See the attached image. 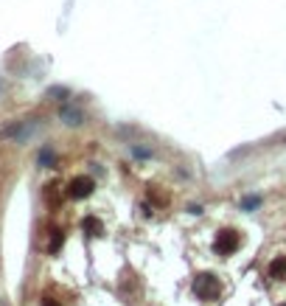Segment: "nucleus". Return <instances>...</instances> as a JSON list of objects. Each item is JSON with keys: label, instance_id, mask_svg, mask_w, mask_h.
Returning <instances> with one entry per match:
<instances>
[{"label": "nucleus", "instance_id": "f03ea898", "mask_svg": "<svg viewBox=\"0 0 286 306\" xmlns=\"http://www.w3.org/2000/svg\"><path fill=\"white\" fill-rule=\"evenodd\" d=\"M90 191H93V180H90V177H76V180L70 183V197H73V200H82V197H87Z\"/></svg>", "mask_w": 286, "mask_h": 306}, {"label": "nucleus", "instance_id": "f257e3e1", "mask_svg": "<svg viewBox=\"0 0 286 306\" xmlns=\"http://www.w3.org/2000/svg\"><path fill=\"white\" fill-rule=\"evenodd\" d=\"M194 292L202 298V301H213L219 295V281L213 275H200V278L194 281Z\"/></svg>", "mask_w": 286, "mask_h": 306}, {"label": "nucleus", "instance_id": "1a4fd4ad", "mask_svg": "<svg viewBox=\"0 0 286 306\" xmlns=\"http://www.w3.org/2000/svg\"><path fill=\"white\" fill-rule=\"evenodd\" d=\"M59 245H62V233H59V230H53V242H51V250H59Z\"/></svg>", "mask_w": 286, "mask_h": 306}, {"label": "nucleus", "instance_id": "9d476101", "mask_svg": "<svg viewBox=\"0 0 286 306\" xmlns=\"http://www.w3.org/2000/svg\"><path fill=\"white\" fill-rule=\"evenodd\" d=\"M258 205V197H250V200H244V208H255Z\"/></svg>", "mask_w": 286, "mask_h": 306}, {"label": "nucleus", "instance_id": "7ed1b4c3", "mask_svg": "<svg viewBox=\"0 0 286 306\" xmlns=\"http://www.w3.org/2000/svg\"><path fill=\"white\" fill-rule=\"evenodd\" d=\"M236 247H239V236H236L233 230L219 233V239H216V250H219V253H233Z\"/></svg>", "mask_w": 286, "mask_h": 306}, {"label": "nucleus", "instance_id": "6e6552de", "mask_svg": "<svg viewBox=\"0 0 286 306\" xmlns=\"http://www.w3.org/2000/svg\"><path fill=\"white\" fill-rule=\"evenodd\" d=\"M40 163H42V166L53 163V152H51V149H42V155H40Z\"/></svg>", "mask_w": 286, "mask_h": 306}, {"label": "nucleus", "instance_id": "20e7f679", "mask_svg": "<svg viewBox=\"0 0 286 306\" xmlns=\"http://www.w3.org/2000/svg\"><path fill=\"white\" fill-rule=\"evenodd\" d=\"M59 115H62V121H65V124H70V127H76V124H82V121H84V115L79 113L76 107H62V110H59Z\"/></svg>", "mask_w": 286, "mask_h": 306}, {"label": "nucleus", "instance_id": "0eeeda50", "mask_svg": "<svg viewBox=\"0 0 286 306\" xmlns=\"http://www.w3.org/2000/svg\"><path fill=\"white\" fill-rule=\"evenodd\" d=\"M84 230H90L93 236H98V233H101V222H98V219H93V217H87L84 219Z\"/></svg>", "mask_w": 286, "mask_h": 306}, {"label": "nucleus", "instance_id": "9b49d317", "mask_svg": "<svg viewBox=\"0 0 286 306\" xmlns=\"http://www.w3.org/2000/svg\"><path fill=\"white\" fill-rule=\"evenodd\" d=\"M42 306H59V304H56V301H45Z\"/></svg>", "mask_w": 286, "mask_h": 306}, {"label": "nucleus", "instance_id": "423d86ee", "mask_svg": "<svg viewBox=\"0 0 286 306\" xmlns=\"http://www.w3.org/2000/svg\"><path fill=\"white\" fill-rule=\"evenodd\" d=\"M269 275L272 278H286V259H275L269 264Z\"/></svg>", "mask_w": 286, "mask_h": 306}, {"label": "nucleus", "instance_id": "39448f33", "mask_svg": "<svg viewBox=\"0 0 286 306\" xmlns=\"http://www.w3.org/2000/svg\"><path fill=\"white\" fill-rule=\"evenodd\" d=\"M23 132H26V124H9V127H3V130H0V138H20V135H23Z\"/></svg>", "mask_w": 286, "mask_h": 306}]
</instances>
